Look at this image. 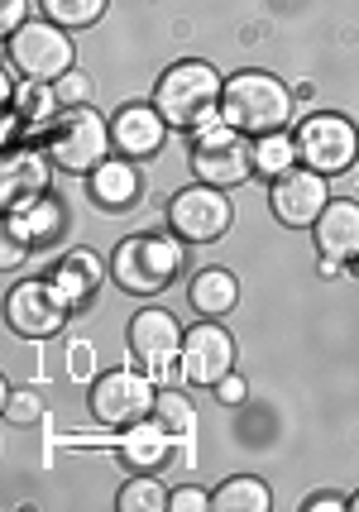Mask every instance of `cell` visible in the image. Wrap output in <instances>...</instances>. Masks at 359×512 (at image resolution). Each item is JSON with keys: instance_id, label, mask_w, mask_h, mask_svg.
<instances>
[{"instance_id": "1", "label": "cell", "mask_w": 359, "mask_h": 512, "mask_svg": "<svg viewBox=\"0 0 359 512\" xmlns=\"http://www.w3.org/2000/svg\"><path fill=\"white\" fill-rule=\"evenodd\" d=\"M292 96H297V91H292L283 77H273L264 67H245V72L225 77L221 120L230 130H240L245 139L278 134L292 125Z\"/></svg>"}, {"instance_id": "2", "label": "cell", "mask_w": 359, "mask_h": 512, "mask_svg": "<svg viewBox=\"0 0 359 512\" xmlns=\"http://www.w3.org/2000/svg\"><path fill=\"white\" fill-rule=\"evenodd\" d=\"M221 96H225V77L211 63H202V58H182V63H173L154 82L158 115L173 130H187V134H197L211 120H221Z\"/></svg>"}, {"instance_id": "3", "label": "cell", "mask_w": 359, "mask_h": 512, "mask_svg": "<svg viewBox=\"0 0 359 512\" xmlns=\"http://www.w3.org/2000/svg\"><path fill=\"white\" fill-rule=\"evenodd\" d=\"M182 273V240L168 230L149 235H125L111 254V278L130 297H158Z\"/></svg>"}, {"instance_id": "4", "label": "cell", "mask_w": 359, "mask_h": 512, "mask_svg": "<svg viewBox=\"0 0 359 512\" xmlns=\"http://www.w3.org/2000/svg\"><path fill=\"white\" fill-rule=\"evenodd\" d=\"M44 149L53 158L58 173L68 178H91L106 158L115 154V139H111V120L91 106H68V111L53 120V130L44 134Z\"/></svg>"}, {"instance_id": "5", "label": "cell", "mask_w": 359, "mask_h": 512, "mask_svg": "<svg viewBox=\"0 0 359 512\" xmlns=\"http://www.w3.org/2000/svg\"><path fill=\"white\" fill-rule=\"evenodd\" d=\"M192 178L206 187L235 192L254 178V139H245L240 130H230L225 120H211L206 130L192 134Z\"/></svg>"}, {"instance_id": "6", "label": "cell", "mask_w": 359, "mask_h": 512, "mask_svg": "<svg viewBox=\"0 0 359 512\" xmlns=\"http://www.w3.org/2000/svg\"><path fill=\"white\" fill-rule=\"evenodd\" d=\"M297 154H302V168H312L321 178H336V173H350L359 163V130L350 115L340 111H312L297 120Z\"/></svg>"}, {"instance_id": "7", "label": "cell", "mask_w": 359, "mask_h": 512, "mask_svg": "<svg viewBox=\"0 0 359 512\" xmlns=\"http://www.w3.org/2000/svg\"><path fill=\"white\" fill-rule=\"evenodd\" d=\"M154 402H158V388H154L149 374H135V369H106V374L91 379L87 412H91V422L96 426L125 431V426L154 417Z\"/></svg>"}, {"instance_id": "8", "label": "cell", "mask_w": 359, "mask_h": 512, "mask_svg": "<svg viewBox=\"0 0 359 512\" xmlns=\"http://www.w3.org/2000/svg\"><path fill=\"white\" fill-rule=\"evenodd\" d=\"M5 58L29 82H58V77H68L77 67V48H72V34L63 24L29 20L20 34L5 39Z\"/></svg>"}, {"instance_id": "9", "label": "cell", "mask_w": 359, "mask_h": 512, "mask_svg": "<svg viewBox=\"0 0 359 512\" xmlns=\"http://www.w3.org/2000/svg\"><path fill=\"white\" fill-rule=\"evenodd\" d=\"M230 225H235V201L221 187L192 182V187L173 192V201H168V230L178 235L182 245H216Z\"/></svg>"}, {"instance_id": "10", "label": "cell", "mask_w": 359, "mask_h": 512, "mask_svg": "<svg viewBox=\"0 0 359 512\" xmlns=\"http://www.w3.org/2000/svg\"><path fill=\"white\" fill-rule=\"evenodd\" d=\"M72 307L63 302V292L53 288V278H24L5 297V326L20 340H48L68 326Z\"/></svg>"}, {"instance_id": "11", "label": "cell", "mask_w": 359, "mask_h": 512, "mask_svg": "<svg viewBox=\"0 0 359 512\" xmlns=\"http://www.w3.org/2000/svg\"><path fill=\"white\" fill-rule=\"evenodd\" d=\"M235 335L225 331L221 321L202 316L192 331L182 335V383H197V388H216L225 374H235Z\"/></svg>"}, {"instance_id": "12", "label": "cell", "mask_w": 359, "mask_h": 512, "mask_svg": "<svg viewBox=\"0 0 359 512\" xmlns=\"http://www.w3.org/2000/svg\"><path fill=\"white\" fill-rule=\"evenodd\" d=\"M326 206H331L326 178L312 173V168H292L278 182H269V211L273 221L288 225V230H312Z\"/></svg>"}, {"instance_id": "13", "label": "cell", "mask_w": 359, "mask_h": 512, "mask_svg": "<svg viewBox=\"0 0 359 512\" xmlns=\"http://www.w3.org/2000/svg\"><path fill=\"white\" fill-rule=\"evenodd\" d=\"M168 120L158 115V106L149 101H135V106H120L111 115V139H115V154L130 158V163H144V158H158L163 139H168Z\"/></svg>"}, {"instance_id": "14", "label": "cell", "mask_w": 359, "mask_h": 512, "mask_svg": "<svg viewBox=\"0 0 359 512\" xmlns=\"http://www.w3.org/2000/svg\"><path fill=\"white\" fill-rule=\"evenodd\" d=\"M48 173H53V158L34 144H15L5 154V173H0V201L5 211H20L29 201L48 197Z\"/></svg>"}, {"instance_id": "15", "label": "cell", "mask_w": 359, "mask_h": 512, "mask_svg": "<svg viewBox=\"0 0 359 512\" xmlns=\"http://www.w3.org/2000/svg\"><path fill=\"white\" fill-rule=\"evenodd\" d=\"M182 335L187 331L178 326V316L173 312H163V307H144V312H135L125 340H130V355L149 369V364H163V359H178Z\"/></svg>"}, {"instance_id": "16", "label": "cell", "mask_w": 359, "mask_h": 512, "mask_svg": "<svg viewBox=\"0 0 359 512\" xmlns=\"http://www.w3.org/2000/svg\"><path fill=\"white\" fill-rule=\"evenodd\" d=\"M173 450H178V436L158 417H144L120 431V465H130L135 474H158L163 465H173Z\"/></svg>"}, {"instance_id": "17", "label": "cell", "mask_w": 359, "mask_h": 512, "mask_svg": "<svg viewBox=\"0 0 359 512\" xmlns=\"http://www.w3.org/2000/svg\"><path fill=\"white\" fill-rule=\"evenodd\" d=\"M312 240L321 249V259L355 264L359 259V201L331 197V206L321 211V221L312 225Z\"/></svg>"}, {"instance_id": "18", "label": "cell", "mask_w": 359, "mask_h": 512, "mask_svg": "<svg viewBox=\"0 0 359 512\" xmlns=\"http://www.w3.org/2000/svg\"><path fill=\"white\" fill-rule=\"evenodd\" d=\"M87 192H91V201H96L101 211L125 216V211H135V206H139V197H144V182H139V168L130 163V158L111 154L87 178Z\"/></svg>"}, {"instance_id": "19", "label": "cell", "mask_w": 359, "mask_h": 512, "mask_svg": "<svg viewBox=\"0 0 359 512\" xmlns=\"http://www.w3.org/2000/svg\"><path fill=\"white\" fill-rule=\"evenodd\" d=\"M106 273H111V268L101 264L91 249H72L48 278H53V288L63 292V302H68L72 312H87L91 302H96V292H101V278H106Z\"/></svg>"}, {"instance_id": "20", "label": "cell", "mask_w": 359, "mask_h": 512, "mask_svg": "<svg viewBox=\"0 0 359 512\" xmlns=\"http://www.w3.org/2000/svg\"><path fill=\"white\" fill-rule=\"evenodd\" d=\"M187 307L197 316H211V321H221L240 307V283H235V273L221 264L211 268H197L192 273V283H187Z\"/></svg>"}, {"instance_id": "21", "label": "cell", "mask_w": 359, "mask_h": 512, "mask_svg": "<svg viewBox=\"0 0 359 512\" xmlns=\"http://www.w3.org/2000/svg\"><path fill=\"white\" fill-rule=\"evenodd\" d=\"M5 230L20 235V240H29V245H53V240L63 235V206H58V197L48 192V197L29 201L20 211H5Z\"/></svg>"}, {"instance_id": "22", "label": "cell", "mask_w": 359, "mask_h": 512, "mask_svg": "<svg viewBox=\"0 0 359 512\" xmlns=\"http://www.w3.org/2000/svg\"><path fill=\"white\" fill-rule=\"evenodd\" d=\"M5 106L20 115L29 130H39V125L53 130V120L68 111V106L58 101V87H53V82H29V77H20V87L10 91V101H5Z\"/></svg>"}, {"instance_id": "23", "label": "cell", "mask_w": 359, "mask_h": 512, "mask_svg": "<svg viewBox=\"0 0 359 512\" xmlns=\"http://www.w3.org/2000/svg\"><path fill=\"white\" fill-rule=\"evenodd\" d=\"M211 508L216 512H269L273 508V489L254 474H235L225 479L221 489L211 493Z\"/></svg>"}, {"instance_id": "24", "label": "cell", "mask_w": 359, "mask_h": 512, "mask_svg": "<svg viewBox=\"0 0 359 512\" xmlns=\"http://www.w3.org/2000/svg\"><path fill=\"white\" fill-rule=\"evenodd\" d=\"M292 168H302V154H297V139L292 134L278 130V134H259L254 139V178L278 182Z\"/></svg>"}, {"instance_id": "25", "label": "cell", "mask_w": 359, "mask_h": 512, "mask_svg": "<svg viewBox=\"0 0 359 512\" xmlns=\"http://www.w3.org/2000/svg\"><path fill=\"white\" fill-rule=\"evenodd\" d=\"M34 5L44 10V20L63 24L68 34H82V29H91V24L106 15L111 0H34Z\"/></svg>"}, {"instance_id": "26", "label": "cell", "mask_w": 359, "mask_h": 512, "mask_svg": "<svg viewBox=\"0 0 359 512\" xmlns=\"http://www.w3.org/2000/svg\"><path fill=\"white\" fill-rule=\"evenodd\" d=\"M115 508H120V512H163V508H168V489L158 484L154 474H135L130 484H120V493H115Z\"/></svg>"}, {"instance_id": "27", "label": "cell", "mask_w": 359, "mask_h": 512, "mask_svg": "<svg viewBox=\"0 0 359 512\" xmlns=\"http://www.w3.org/2000/svg\"><path fill=\"white\" fill-rule=\"evenodd\" d=\"M154 417L168 426L178 441H187V436H192V422H197V407L187 402V393H182V388H163V393H158V402H154Z\"/></svg>"}, {"instance_id": "28", "label": "cell", "mask_w": 359, "mask_h": 512, "mask_svg": "<svg viewBox=\"0 0 359 512\" xmlns=\"http://www.w3.org/2000/svg\"><path fill=\"white\" fill-rule=\"evenodd\" d=\"M5 422L10 426L44 422V398H39L34 388H10V393H5Z\"/></svg>"}, {"instance_id": "29", "label": "cell", "mask_w": 359, "mask_h": 512, "mask_svg": "<svg viewBox=\"0 0 359 512\" xmlns=\"http://www.w3.org/2000/svg\"><path fill=\"white\" fill-rule=\"evenodd\" d=\"M53 87H58V101H63V106H91V77L82 67H72L68 77H58Z\"/></svg>"}, {"instance_id": "30", "label": "cell", "mask_w": 359, "mask_h": 512, "mask_svg": "<svg viewBox=\"0 0 359 512\" xmlns=\"http://www.w3.org/2000/svg\"><path fill=\"white\" fill-rule=\"evenodd\" d=\"M211 508V493L197 489V484H182V489L168 493V512H206Z\"/></svg>"}, {"instance_id": "31", "label": "cell", "mask_w": 359, "mask_h": 512, "mask_svg": "<svg viewBox=\"0 0 359 512\" xmlns=\"http://www.w3.org/2000/svg\"><path fill=\"white\" fill-rule=\"evenodd\" d=\"M29 5L34 0H0V29H5V39L20 34L24 24H29Z\"/></svg>"}, {"instance_id": "32", "label": "cell", "mask_w": 359, "mask_h": 512, "mask_svg": "<svg viewBox=\"0 0 359 512\" xmlns=\"http://www.w3.org/2000/svg\"><path fill=\"white\" fill-rule=\"evenodd\" d=\"M211 393H216V398H221L225 407H240V402L249 398V383L240 379V374H225V379L216 383V388H211Z\"/></svg>"}, {"instance_id": "33", "label": "cell", "mask_w": 359, "mask_h": 512, "mask_svg": "<svg viewBox=\"0 0 359 512\" xmlns=\"http://www.w3.org/2000/svg\"><path fill=\"white\" fill-rule=\"evenodd\" d=\"M302 512H350V498L345 493H316L302 503Z\"/></svg>"}, {"instance_id": "34", "label": "cell", "mask_w": 359, "mask_h": 512, "mask_svg": "<svg viewBox=\"0 0 359 512\" xmlns=\"http://www.w3.org/2000/svg\"><path fill=\"white\" fill-rule=\"evenodd\" d=\"M0 259H5V268H20L24 259H29V240H20V235H10V230H5V249H0Z\"/></svg>"}, {"instance_id": "35", "label": "cell", "mask_w": 359, "mask_h": 512, "mask_svg": "<svg viewBox=\"0 0 359 512\" xmlns=\"http://www.w3.org/2000/svg\"><path fill=\"white\" fill-rule=\"evenodd\" d=\"M350 512H359V493H355V498H350Z\"/></svg>"}]
</instances>
